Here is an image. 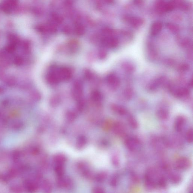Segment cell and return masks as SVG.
<instances>
[{"label":"cell","instance_id":"obj_6","mask_svg":"<svg viewBox=\"0 0 193 193\" xmlns=\"http://www.w3.org/2000/svg\"><path fill=\"white\" fill-rule=\"evenodd\" d=\"M157 115L159 119L162 120H166L168 117L169 114L166 110L161 109L158 111Z\"/></svg>","mask_w":193,"mask_h":193},{"label":"cell","instance_id":"obj_7","mask_svg":"<svg viewBox=\"0 0 193 193\" xmlns=\"http://www.w3.org/2000/svg\"><path fill=\"white\" fill-rule=\"evenodd\" d=\"M55 170L57 175L61 176L64 174V169L62 164H57V166L55 167Z\"/></svg>","mask_w":193,"mask_h":193},{"label":"cell","instance_id":"obj_9","mask_svg":"<svg viewBox=\"0 0 193 193\" xmlns=\"http://www.w3.org/2000/svg\"><path fill=\"white\" fill-rule=\"evenodd\" d=\"M128 122L130 126L132 127L133 128H136L137 127L138 124L137 121L135 120L134 118L132 117V116H130L129 117Z\"/></svg>","mask_w":193,"mask_h":193},{"label":"cell","instance_id":"obj_3","mask_svg":"<svg viewBox=\"0 0 193 193\" xmlns=\"http://www.w3.org/2000/svg\"><path fill=\"white\" fill-rule=\"evenodd\" d=\"M185 122V120L182 116H179L175 120V127L178 132H181L182 130Z\"/></svg>","mask_w":193,"mask_h":193},{"label":"cell","instance_id":"obj_4","mask_svg":"<svg viewBox=\"0 0 193 193\" xmlns=\"http://www.w3.org/2000/svg\"><path fill=\"white\" fill-rule=\"evenodd\" d=\"M162 25L161 22H155L151 27V32L153 35H155L158 34L162 29Z\"/></svg>","mask_w":193,"mask_h":193},{"label":"cell","instance_id":"obj_11","mask_svg":"<svg viewBox=\"0 0 193 193\" xmlns=\"http://www.w3.org/2000/svg\"><path fill=\"white\" fill-rule=\"evenodd\" d=\"M44 189L46 193H50L51 190V186L49 182H46L44 185Z\"/></svg>","mask_w":193,"mask_h":193},{"label":"cell","instance_id":"obj_13","mask_svg":"<svg viewBox=\"0 0 193 193\" xmlns=\"http://www.w3.org/2000/svg\"><path fill=\"white\" fill-rule=\"evenodd\" d=\"M105 176L106 175L105 174H101L99 175L97 177V179L99 181H101V180H103L104 179H105Z\"/></svg>","mask_w":193,"mask_h":193},{"label":"cell","instance_id":"obj_12","mask_svg":"<svg viewBox=\"0 0 193 193\" xmlns=\"http://www.w3.org/2000/svg\"><path fill=\"white\" fill-rule=\"evenodd\" d=\"M93 193H104V191L101 188L96 187L93 189Z\"/></svg>","mask_w":193,"mask_h":193},{"label":"cell","instance_id":"obj_5","mask_svg":"<svg viewBox=\"0 0 193 193\" xmlns=\"http://www.w3.org/2000/svg\"><path fill=\"white\" fill-rule=\"evenodd\" d=\"M8 1V2H6L5 3H3L1 5V7L2 9L6 12H9L12 8H14L16 6V3L14 2L12 3V1Z\"/></svg>","mask_w":193,"mask_h":193},{"label":"cell","instance_id":"obj_8","mask_svg":"<svg viewBox=\"0 0 193 193\" xmlns=\"http://www.w3.org/2000/svg\"><path fill=\"white\" fill-rule=\"evenodd\" d=\"M185 139L189 143H192L193 140V132L192 129L189 130L186 133Z\"/></svg>","mask_w":193,"mask_h":193},{"label":"cell","instance_id":"obj_10","mask_svg":"<svg viewBox=\"0 0 193 193\" xmlns=\"http://www.w3.org/2000/svg\"><path fill=\"white\" fill-rule=\"evenodd\" d=\"M115 130H116V132L119 134H123L124 131H125L123 125H122L120 123H117L116 125Z\"/></svg>","mask_w":193,"mask_h":193},{"label":"cell","instance_id":"obj_2","mask_svg":"<svg viewBox=\"0 0 193 193\" xmlns=\"http://www.w3.org/2000/svg\"><path fill=\"white\" fill-rule=\"evenodd\" d=\"M189 165L190 163L187 159L185 158H182L176 161L175 164V167L179 170H183L187 168Z\"/></svg>","mask_w":193,"mask_h":193},{"label":"cell","instance_id":"obj_1","mask_svg":"<svg viewBox=\"0 0 193 193\" xmlns=\"http://www.w3.org/2000/svg\"><path fill=\"white\" fill-rule=\"evenodd\" d=\"M126 147L130 151H134L139 147V143L137 140L133 138H128L125 141Z\"/></svg>","mask_w":193,"mask_h":193}]
</instances>
